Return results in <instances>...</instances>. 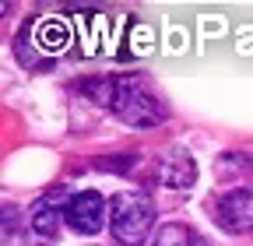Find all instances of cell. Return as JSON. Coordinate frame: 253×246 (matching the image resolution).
Segmentation results:
<instances>
[{
  "instance_id": "1",
  "label": "cell",
  "mask_w": 253,
  "mask_h": 246,
  "mask_svg": "<svg viewBox=\"0 0 253 246\" xmlns=\"http://www.w3.org/2000/svg\"><path fill=\"white\" fill-rule=\"evenodd\" d=\"M71 42H74L71 25L60 14H39V18L25 21V28L14 39V53L28 71H46Z\"/></svg>"
},
{
  "instance_id": "2",
  "label": "cell",
  "mask_w": 253,
  "mask_h": 246,
  "mask_svg": "<svg viewBox=\"0 0 253 246\" xmlns=\"http://www.w3.org/2000/svg\"><path fill=\"white\" fill-rule=\"evenodd\" d=\"M113 113L123 123H130V127L148 130L166 120V102L158 99V91L151 88V81L144 74H126V78H116Z\"/></svg>"
},
{
  "instance_id": "3",
  "label": "cell",
  "mask_w": 253,
  "mask_h": 246,
  "mask_svg": "<svg viewBox=\"0 0 253 246\" xmlns=\"http://www.w3.org/2000/svg\"><path fill=\"white\" fill-rule=\"evenodd\" d=\"M155 225V204L144 190H123L109 201V229L123 246H141Z\"/></svg>"
},
{
  "instance_id": "4",
  "label": "cell",
  "mask_w": 253,
  "mask_h": 246,
  "mask_svg": "<svg viewBox=\"0 0 253 246\" xmlns=\"http://www.w3.org/2000/svg\"><path fill=\"white\" fill-rule=\"evenodd\" d=\"M214 222L232 236L253 232V187H236L225 197H218L214 201Z\"/></svg>"
},
{
  "instance_id": "5",
  "label": "cell",
  "mask_w": 253,
  "mask_h": 246,
  "mask_svg": "<svg viewBox=\"0 0 253 246\" xmlns=\"http://www.w3.org/2000/svg\"><path fill=\"white\" fill-rule=\"evenodd\" d=\"M106 211H109V204L102 201V194L84 190V194H78V197L67 201V207H63V218H67V225H71L74 232L91 236V232H99V229H102Z\"/></svg>"
},
{
  "instance_id": "6",
  "label": "cell",
  "mask_w": 253,
  "mask_h": 246,
  "mask_svg": "<svg viewBox=\"0 0 253 246\" xmlns=\"http://www.w3.org/2000/svg\"><path fill=\"white\" fill-rule=\"evenodd\" d=\"M155 172L172 190H183V187H190V183L197 179V165H194V159H190L186 151H169V155H162V162L155 165Z\"/></svg>"
},
{
  "instance_id": "7",
  "label": "cell",
  "mask_w": 253,
  "mask_h": 246,
  "mask_svg": "<svg viewBox=\"0 0 253 246\" xmlns=\"http://www.w3.org/2000/svg\"><path fill=\"white\" fill-rule=\"evenodd\" d=\"M155 246H208V243L201 239L197 229H190L183 222H166L155 236Z\"/></svg>"
},
{
  "instance_id": "8",
  "label": "cell",
  "mask_w": 253,
  "mask_h": 246,
  "mask_svg": "<svg viewBox=\"0 0 253 246\" xmlns=\"http://www.w3.org/2000/svg\"><path fill=\"white\" fill-rule=\"evenodd\" d=\"M60 197V190L53 194V197H42L36 207H32V229H36L42 239H53L56 236V222H60V211H56V201Z\"/></svg>"
}]
</instances>
